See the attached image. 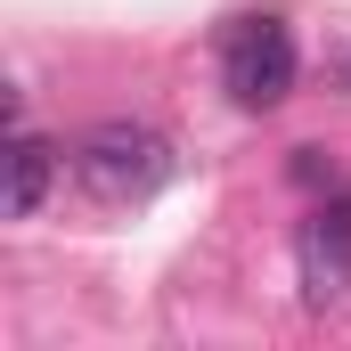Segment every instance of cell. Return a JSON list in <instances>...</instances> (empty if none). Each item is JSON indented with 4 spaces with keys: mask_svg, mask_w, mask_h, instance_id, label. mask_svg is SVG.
Here are the masks:
<instances>
[{
    "mask_svg": "<svg viewBox=\"0 0 351 351\" xmlns=\"http://www.w3.org/2000/svg\"><path fill=\"white\" fill-rule=\"evenodd\" d=\"M74 180H82L98 204H139L172 180V139L156 123H131V114H106L74 139Z\"/></svg>",
    "mask_w": 351,
    "mask_h": 351,
    "instance_id": "6da1fadb",
    "label": "cell"
},
{
    "mask_svg": "<svg viewBox=\"0 0 351 351\" xmlns=\"http://www.w3.org/2000/svg\"><path fill=\"white\" fill-rule=\"evenodd\" d=\"M221 82H229V98H237L245 114H269V106L294 90V33H286L278 16H245V25L229 33V49H221Z\"/></svg>",
    "mask_w": 351,
    "mask_h": 351,
    "instance_id": "7a4b0ae2",
    "label": "cell"
},
{
    "mask_svg": "<svg viewBox=\"0 0 351 351\" xmlns=\"http://www.w3.org/2000/svg\"><path fill=\"white\" fill-rule=\"evenodd\" d=\"M294 262H302V302H311V311H327V302L351 294V196H327V204L302 221Z\"/></svg>",
    "mask_w": 351,
    "mask_h": 351,
    "instance_id": "3957f363",
    "label": "cell"
},
{
    "mask_svg": "<svg viewBox=\"0 0 351 351\" xmlns=\"http://www.w3.org/2000/svg\"><path fill=\"white\" fill-rule=\"evenodd\" d=\"M49 180H58V147L16 123V139H8V221H33L41 196H49Z\"/></svg>",
    "mask_w": 351,
    "mask_h": 351,
    "instance_id": "277c9868",
    "label": "cell"
}]
</instances>
